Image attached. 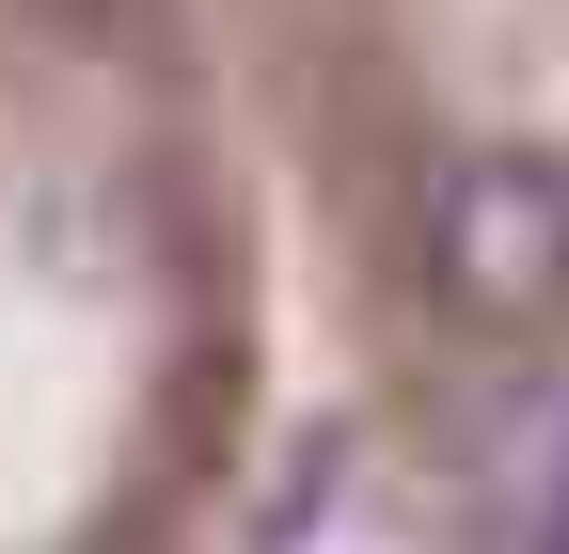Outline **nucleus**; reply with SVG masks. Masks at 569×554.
I'll list each match as a JSON object with an SVG mask.
<instances>
[{"label":"nucleus","instance_id":"nucleus-1","mask_svg":"<svg viewBox=\"0 0 569 554\" xmlns=\"http://www.w3.org/2000/svg\"><path fill=\"white\" fill-rule=\"evenodd\" d=\"M427 254H443V301H459V317H538V301H569V159H538V144L459 159L443 206H427Z\"/></svg>","mask_w":569,"mask_h":554},{"label":"nucleus","instance_id":"nucleus-2","mask_svg":"<svg viewBox=\"0 0 569 554\" xmlns=\"http://www.w3.org/2000/svg\"><path fill=\"white\" fill-rule=\"evenodd\" d=\"M522 554H569V412H553V444H538V507H522Z\"/></svg>","mask_w":569,"mask_h":554}]
</instances>
